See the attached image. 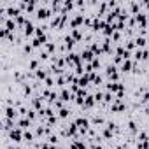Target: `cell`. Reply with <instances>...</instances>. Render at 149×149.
<instances>
[{"label": "cell", "mask_w": 149, "mask_h": 149, "mask_svg": "<svg viewBox=\"0 0 149 149\" xmlns=\"http://www.w3.org/2000/svg\"><path fill=\"white\" fill-rule=\"evenodd\" d=\"M65 84H68V81H67V77H65V76L56 77V86H58V88H63Z\"/></svg>", "instance_id": "obj_12"}, {"label": "cell", "mask_w": 149, "mask_h": 149, "mask_svg": "<svg viewBox=\"0 0 149 149\" xmlns=\"http://www.w3.org/2000/svg\"><path fill=\"white\" fill-rule=\"evenodd\" d=\"M119 72H121V74H130V72H133V60H125L123 65L119 67Z\"/></svg>", "instance_id": "obj_5"}, {"label": "cell", "mask_w": 149, "mask_h": 149, "mask_svg": "<svg viewBox=\"0 0 149 149\" xmlns=\"http://www.w3.org/2000/svg\"><path fill=\"white\" fill-rule=\"evenodd\" d=\"M111 39H112V40H114V42H118V40H119V39H121V33H119V32H114V33H112V37H111Z\"/></svg>", "instance_id": "obj_15"}, {"label": "cell", "mask_w": 149, "mask_h": 149, "mask_svg": "<svg viewBox=\"0 0 149 149\" xmlns=\"http://www.w3.org/2000/svg\"><path fill=\"white\" fill-rule=\"evenodd\" d=\"M7 137H9V140H11L13 144H21V142H23V130L16 126L13 132L7 133Z\"/></svg>", "instance_id": "obj_1"}, {"label": "cell", "mask_w": 149, "mask_h": 149, "mask_svg": "<svg viewBox=\"0 0 149 149\" xmlns=\"http://www.w3.org/2000/svg\"><path fill=\"white\" fill-rule=\"evenodd\" d=\"M135 47H137V46H135V40H126V44H125V49H126V51L132 53Z\"/></svg>", "instance_id": "obj_14"}, {"label": "cell", "mask_w": 149, "mask_h": 149, "mask_svg": "<svg viewBox=\"0 0 149 149\" xmlns=\"http://www.w3.org/2000/svg\"><path fill=\"white\" fill-rule=\"evenodd\" d=\"M91 67H93V72H98V70H100V67H102L100 58H95V60L91 61Z\"/></svg>", "instance_id": "obj_13"}, {"label": "cell", "mask_w": 149, "mask_h": 149, "mask_svg": "<svg viewBox=\"0 0 149 149\" xmlns=\"http://www.w3.org/2000/svg\"><path fill=\"white\" fill-rule=\"evenodd\" d=\"M46 142H49L51 146H58V144H60V137L53 133V135H49V137L46 139Z\"/></svg>", "instance_id": "obj_11"}, {"label": "cell", "mask_w": 149, "mask_h": 149, "mask_svg": "<svg viewBox=\"0 0 149 149\" xmlns=\"http://www.w3.org/2000/svg\"><path fill=\"white\" fill-rule=\"evenodd\" d=\"M133 40H135V46H137L139 49H146V42H147L146 37H135Z\"/></svg>", "instance_id": "obj_9"}, {"label": "cell", "mask_w": 149, "mask_h": 149, "mask_svg": "<svg viewBox=\"0 0 149 149\" xmlns=\"http://www.w3.org/2000/svg\"><path fill=\"white\" fill-rule=\"evenodd\" d=\"M70 112H72V111H70L68 107H65V109L58 111L56 114H58V118H60V119H67V118H70Z\"/></svg>", "instance_id": "obj_10"}, {"label": "cell", "mask_w": 149, "mask_h": 149, "mask_svg": "<svg viewBox=\"0 0 149 149\" xmlns=\"http://www.w3.org/2000/svg\"><path fill=\"white\" fill-rule=\"evenodd\" d=\"M70 37L76 40V42H81L84 37H83V33H81V28L79 30H70Z\"/></svg>", "instance_id": "obj_7"}, {"label": "cell", "mask_w": 149, "mask_h": 149, "mask_svg": "<svg viewBox=\"0 0 149 149\" xmlns=\"http://www.w3.org/2000/svg\"><path fill=\"white\" fill-rule=\"evenodd\" d=\"M95 58H97V56L93 54V51H91L90 47H84V49H83V53H81V60H83L84 63H91Z\"/></svg>", "instance_id": "obj_4"}, {"label": "cell", "mask_w": 149, "mask_h": 149, "mask_svg": "<svg viewBox=\"0 0 149 149\" xmlns=\"http://www.w3.org/2000/svg\"><path fill=\"white\" fill-rule=\"evenodd\" d=\"M95 104H97V102H95V97H93V95H88V97H86V100H84L83 109H91Z\"/></svg>", "instance_id": "obj_8"}, {"label": "cell", "mask_w": 149, "mask_h": 149, "mask_svg": "<svg viewBox=\"0 0 149 149\" xmlns=\"http://www.w3.org/2000/svg\"><path fill=\"white\" fill-rule=\"evenodd\" d=\"M32 126H33V123H32L28 118H19V119H18V128H21L23 132H25V130H30Z\"/></svg>", "instance_id": "obj_6"}, {"label": "cell", "mask_w": 149, "mask_h": 149, "mask_svg": "<svg viewBox=\"0 0 149 149\" xmlns=\"http://www.w3.org/2000/svg\"><path fill=\"white\" fill-rule=\"evenodd\" d=\"M4 118H9V119H14V121H18L19 119V111L16 109V107H4Z\"/></svg>", "instance_id": "obj_2"}, {"label": "cell", "mask_w": 149, "mask_h": 149, "mask_svg": "<svg viewBox=\"0 0 149 149\" xmlns=\"http://www.w3.org/2000/svg\"><path fill=\"white\" fill-rule=\"evenodd\" d=\"M35 30H37V26L33 25L32 19H28L26 25H25V28H23V35L25 37H32V35H35Z\"/></svg>", "instance_id": "obj_3"}]
</instances>
